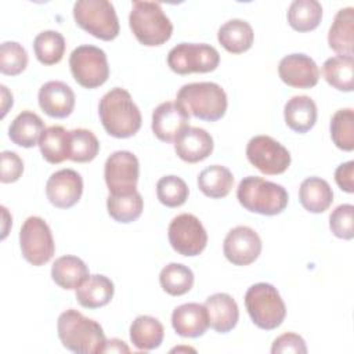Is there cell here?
<instances>
[{
    "mask_svg": "<svg viewBox=\"0 0 354 354\" xmlns=\"http://www.w3.org/2000/svg\"><path fill=\"white\" fill-rule=\"evenodd\" d=\"M76 24L91 36L109 41L118 37L120 26L115 7L108 0H79L73 4Z\"/></svg>",
    "mask_w": 354,
    "mask_h": 354,
    "instance_id": "obj_7",
    "label": "cell"
},
{
    "mask_svg": "<svg viewBox=\"0 0 354 354\" xmlns=\"http://www.w3.org/2000/svg\"><path fill=\"white\" fill-rule=\"evenodd\" d=\"M28 65V53L17 41H4L0 47V72L7 76H17Z\"/></svg>",
    "mask_w": 354,
    "mask_h": 354,
    "instance_id": "obj_40",
    "label": "cell"
},
{
    "mask_svg": "<svg viewBox=\"0 0 354 354\" xmlns=\"http://www.w3.org/2000/svg\"><path fill=\"white\" fill-rule=\"evenodd\" d=\"M71 133L69 159L77 163L91 162L100 151V142L93 131L87 129H73Z\"/></svg>",
    "mask_w": 354,
    "mask_h": 354,
    "instance_id": "obj_38",
    "label": "cell"
},
{
    "mask_svg": "<svg viewBox=\"0 0 354 354\" xmlns=\"http://www.w3.org/2000/svg\"><path fill=\"white\" fill-rule=\"evenodd\" d=\"M163 325L155 317L138 315L130 325V340L141 351L158 348L163 342Z\"/></svg>",
    "mask_w": 354,
    "mask_h": 354,
    "instance_id": "obj_28",
    "label": "cell"
},
{
    "mask_svg": "<svg viewBox=\"0 0 354 354\" xmlns=\"http://www.w3.org/2000/svg\"><path fill=\"white\" fill-rule=\"evenodd\" d=\"M188 122L189 116L171 101L159 104L152 112V131L163 142H174Z\"/></svg>",
    "mask_w": 354,
    "mask_h": 354,
    "instance_id": "obj_17",
    "label": "cell"
},
{
    "mask_svg": "<svg viewBox=\"0 0 354 354\" xmlns=\"http://www.w3.org/2000/svg\"><path fill=\"white\" fill-rule=\"evenodd\" d=\"M335 181L339 188L347 194L354 192V162L348 160L342 163L335 170Z\"/></svg>",
    "mask_w": 354,
    "mask_h": 354,
    "instance_id": "obj_44",
    "label": "cell"
},
{
    "mask_svg": "<svg viewBox=\"0 0 354 354\" xmlns=\"http://www.w3.org/2000/svg\"><path fill=\"white\" fill-rule=\"evenodd\" d=\"M234 184V176L230 169L221 165H212L203 169L198 176V187L203 195L218 199L230 194Z\"/></svg>",
    "mask_w": 354,
    "mask_h": 354,
    "instance_id": "obj_31",
    "label": "cell"
},
{
    "mask_svg": "<svg viewBox=\"0 0 354 354\" xmlns=\"http://www.w3.org/2000/svg\"><path fill=\"white\" fill-rule=\"evenodd\" d=\"M353 32H354V8L346 7L337 11L328 33V44L343 57H353Z\"/></svg>",
    "mask_w": 354,
    "mask_h": 354,
    "instance_id": "obj_22",
    "label": "cell"
},
{
    "mask_svg": "<svg viewBox=\"0 0 354 354\" xmlns=\"http://www.w3.org/2000/svg\"><path fill=\"white\" fill-rule=\"evenodd\" d=\"M140 174L137 156L130 151L111 153L104 166V177L109 194L126 195L136 191Z\"/></svg>",
    "mask_w": 354,
    "mask_h": 354,
    "instance_id": "obj_13",
    "label": "cell"
},
{
    "mask_svg": "<svg viewBox=\"0 0 354 354\" xmlns=\"http://www.w3.org/2000/svg\"><path fill=\"white\" fill-rule=\"evenodd\" d=\"M236 198L246 210L263 216L282 213L289 201V195L281 184L257 176H248L241 180Z\"/></svg>",
    "mask_w": 354,
    "mask_h": 354,
    "instance_id": "obj_4",
    "label": "cell"
},
{
    "mask_svg": "<svg viewBox=\"0 0 354 354\" xmlns=\"http://www.w3.org/2000/svg\"><path fill=\"white\" fill-rule=\"evenodd\" d=\"M39 148L48 163L58 165L69 159L71 133L62 126L46 127L39 140Z\"/></svg>",
    "mask_w": 354,
    "mask_h": 354,
    "instance_id": "obj_30",
    "label": "cell"
},
{
    "mask_svg": "<svg viewBox=\"0 0 354 354\" xmlns=\"http://www.w3.org/2000/svg\"><path fill=\"white\" fill-rule=\"evenodd\" d=\"M246 158L257 170L267 176L286 171L290 165L289 151L270 136H254L246 145Z\"/></svg>",
    "mask_w": 354,
    "mask_h": 354,
    "instance_id": "obj_12",
    "label": "cell"
},
{
    "mask_svg": "<svg viewBox=\"0 0 354 354\" xmlns=\"http://www.w3.org/2000/svg\"><path fill=\"white\" fill-rule=\"evenodd\" d=\"M44 130V122L37 113L22 111L11 122L8 127V137L18 147L32 148L39 145V140Z\"/></svg>",
    "mask_w": 354,
    "mask_h": 354,
    "instance_id": "obj_24",
    "label": "cell"
},
{
    "mask_svg": "<svg viewBox=\"0 0 354 354\" xmlns=\"http://www.w3.org/2000/svg\"><path fill=\"white\" fill-rule=\"evenodd\" d=\"M209 317V326L218 333L232 330L239 319V308L236 301L228 293H214L205 301Z\"/></svg>",
    "mask_w": 354,
    "mask_h": 354,
    "instance_id": "obj_21",
    "label": "cell"
},
{
    "mask_svg": "<svg viewBox=\"0 0 354 354\" xmlns=\"http://www.w3.org/2000/svg\"><path fill=\"white\" fill-rule=\"evenodd\" d=\"M322 73L329 86L339 91H353L354 59L353 57L336 55L328 58L322 65Z\"/></svg>",
    "mask_w": 354,
    "mask_h": 354,
    "instance_id": "obj_33",
    "label": "cell"
},
{
    "mask_svg": "<svg viewBox=\"0 0 354 354\" xmlns=\"http://www.w3.org/2000/svg\"><path fill=\"white\" fill-rule=\"evenodd\" d=\"M171 248L181 256L201 254L207 245V232L199 218L191 213L176 216L167 230Z\"/></svg>",
    "mask_w": 354,
    "mask_h": 354,
    "instance_id": "obj_11",
    "label": "cell"
},
{
    "mask_svg": "<svg viewBox=\"0 0 354 354\" xmlns=\"http://www.w3.org/2000/svg\"><path fill=\"white\" fill-rule=\"evenodd\" d=\"M272 354H285V353H295V354H306L307 346L301 336L288 332L281 336H278L272 346H271Z\"/></svg>",
    "mask_w": 354,
    "mask_h": 354,
    "instance_id": "obj_43",
    "label": "cell"
},
{
    "mask_svg": "<svg viewBox=\"0 0 354 354\" xmlns=\"http://www.w3.org/2000/svg\"><path fill=\"white\" fill-rule=\"evenodd\" d=\"M83 194L82 176L72 169H62L50 176L46 184V195L50 203L58 209H69L79 202Z\"/></svg>",
    "mask_w": 354,
    "mask_h": 354,
    "instance_id": "obj_15",
    "label": "cell"
},
{
    "mask_svg": "<svg viewBox=\"0 0 354 354\" xmlns=\"http://www.w3.org/2000/svg\"><path fill=\"white\" fill-rule=\"evenodd\" d=\"M159 283L170 296H181L191 290L194 285V272L184 264L170 263L162 268Z\"/></svg>",
    "mask_w": 354,
    "mask_h": 354,
    "instance_id": "obj_35",
    "label": "cell"
},
{
    "mask_svg": "<svg viewBox=\"0 0 354 354\" xmlns=\"http://www.w3.org/2000/svg\"><path fill=\"white\" fill-rule=\"evenodd\" d=\"M245 307L252 322L264 330L278 328L286 315V307L279 292L267 282L254 283L246 290Z\"/></svg>",
    "mask_w": 354,
    "mask_h": 354,
    "instance_id": "obj_6",
    "label": "cell"
},
{
    "mask_svg": "<svg viewBox=\"0 0 354 354\" xmlns=\"http://www.w3.org/2000/svg\"><path fill=\"white\" fill-rule=\"evenodd\" d=\"M0 159H1V174H0L1 183L8 184L19 180V177L24 173L22 159L12 151H3L0 153Z\"/></svg>",
    "mask_w": 354,
    "mask_h": 354,
    "instance_id": "obj_42",
    "label": "cell"
},
{
    "mask_svg": "<svg viewBox=\"0 0 354 354\" xmlns=\"http://www.w3.org/2000/svg\"><path fill=\"white\" fill-rule=\"evenodd\" d=\"M329 228L340 239L354 236V206L350 203L339 205L329 216Z\"/></svg>",
    "mask_w": 354,
    "mask_h": 354,
    "instance_id": "obj_41",
    "label": "cell"
},
{
    "mask_svg": "<svg viewBox=\"0 0 354 354\" xmlns=\"http://www.w3.org/2000/svg\"><path fill=\"white\" fill-rule=\"evenodd\" d=\"M113 292V282L108 277L94 274L76 289V300L84 308H100L112 300Z\"/></svg>",
    "mask_w": 354,
    "mask_h": 354,
    "instance_id": "obj_25",
    "label": "cell"
},
{
    "mask_svg": "<svg viewBox=\"0 0 354 354\" xmlns=\"http://www.w3.org/2000/svg\"><path fill=\"white\" fill-rule=\"evenodd\" d=\"M299 201L310 213H324L333 202V191L321 177L306 178L299 188Z\"/></svg>",
    "mask_w": 354,
    "mask_h": 354,
    "instance_id": "obj_27",
    "label": "cell"
},
{
    "mask_svg": "<svg viewBox=\"0 0 354 354\" xmlns=\"http://www.w3.org/2000/svg\"><path fill=\"white\" fill-rule=\"evenodd\" d=\"M176 104L188 115L206 122H216L225 115L228 101L224 88L213 82L184 84Z\"/></svg>",
    "mask_w": 354,
    "mask_h": 354,
    "instance_id": "obj_3",
    "label": "cell"
},
{
    "mask_svg": "<svg viewBox=\"0 0 354 354\" xmlns=\"http://www.w3.org/2000/svg\"><path fill=\"white\" fill-rule=\"evenodd\" d=\"M19 246L24 259L32 266L40 267L48 263L55 252L48 224L41 217H28L19 231Z\"/></svg>",
    "mask_w": 354,
    "mask_h": 354,
    "instance_id": "obj_10",
    "label": "cell"
},
{
    "mask_svg": "<svg viewBox=\"0 0 354 354\" xmlns=\"http://www.w3.org/2000/svg\"><path fill=\"white\" fill-rule=\"evenodd\" d=\"M69 66L73 79L84 88H97L109 77L105 51L91 44L76 47L71 53Z\"/></svg>",
    "mask_w": 354,
    "mask_h": 354,
    "instance_id": "obj_9",
    "label": "cell"
},
{
    "mask_svg": "<svg viewBox=\"0 0 354 354\" xmlns=\"http://www.w3.org/2000/svg\"><path fill=\"white\" fill-rule=\"evenodd\" d=\"M171 326L183 337H199L209 328V317L203 304L184 303L171 313Z\"/></svg>",
    "mask_w": 354,
    "mask_h": 354,
    "instance_id": "obj_20",
    "label": "cell"
},
{
    "mask_svg": "<svg viewBox=\"0 0 354 354\" xmlns=\"http://www.w3.org/2000/svg\"><path fill=\"white\" fill-rule=\"evenodd\" d=\"M214 144L212 136L201 127L188 126L174 141L177 156L187 163H198L213 152Z\"/></svg>",
    "mask_w": 354,
    "mask_h": 354,
    "instance_id": "obj_19",
    "label": "cell"
},
{
    "mask_svg": "<svg viewBox=\"0 0 354 354\" xmlns=\"http://www.w3.org/2000/svg\"><path fill=\"white\" fill-rule=\"evenodd\" d=\"M106 209L108 214L118 223H131L136 221L144 209V201L140 192L136 189L134 192L126 195H112L106 198Z\"/></svg>",
    "mask_w": 354,
    "mask_h": 354,
    "instance_id": "obj_34",
    "label": "cell"
},
{
    "mask_svg": "<svg viewBox=\"0 0 354 354\" xmlns=\"http://www.w3.org/2000/svg\"><path fill=\"white\" fill-rule=\"evenodd\" d=\"M37 98L41 111L51 118H66L75 108L73 90L66 83L59 80L44 83L39 90Z\"/></svg>",
    "mask_w": 354,
    "mask_h": 354,
    "instance_id": "obj_18",
    "label": "cell"
},
{
    "mask_svg": "<svg viewBox=\"0 0 354 354\" xmlns=\"http://www.w3.org/2000/svg\"><path fill=\"white\" fill-rule=\"evenodd\" d=\"M218 43L231 54L248 51L254 40V33L249 22L243 19H230L223 24L217 33Z\"/></svg>",
    "mask_w": 354,
    "mask_h": 354,
    "instance_id": "obj_29",
    "label": "cell"
},
{
    "mask_svg": "<svg viewBox=\"0 0 354 354\" xmlns=\"http://www.w3.org/2000/svg\"><path fill=\"white\" fill-rule=\"evenodd\" d=\"M57 332L62 346L77 354H98L106 342L101 325L69 308L58 317Z\"/></svg>",
    "mask_w": 354,
    "mask_h": 354,
    "instance_id": "obj_2",
    "label": "cell"
},
{
    "mask_svg": "<svg viewBox=\"0 0 354 354\" xmlns=\"http://www.w3.org/2000/svg\"><path fill=\"white\" fill-rule=\"evenodd\" d=\"M330 138L342 151L354 149V111L351 108L339 109L330 119Z\"/></svg>",
    "mask_w": 354,
    "mask_h": 354,
    "instance_id": "obj_37",
    "label": "cell"
},
{
    "mask_svg": "<svg viewBox=\"0 0 354 354\" xmlns=\"http://www.w3.org/2000/svg\"><path fill=\"white\" fill-rule=\"evenodd\" d=\"M278 75L285 84L295 88H311L319 80L315 61L303 53L285 55L279 61Z\"/></svg>",
    "mask_w": 354,
    "mask_h": 354,
    "instance_id": "obj_16",
    "label": "cell"
},
{
    "mask_svg": "<svg viewBox=\"0 0 354 354\" xmlns=\"http://www.w3.org/2000/svg\"><path fill=\"white\" fill-rule=\"evenodd\" d=\"M129 351L130 348L126 346V343L119 339L106 340L102 347V353H129Z\"/></svg>",
    "mask_w": 354,
    "mask_h": 354,
    "instance_id": "obj_45",
    "label": "cell"
},
{
    "mask_svg": "<svg viewBox=\"0 0 354 354\" xmlns=\"http://www.w3.org/2000/svg\"><path fill=\"white\" fill-rule=\"evenodd\" d=\"M88 277L86 263L76 256L58 257L51 267V278L62 289H77Z\"/></svg>",
    "mask_w": 354,
    "mask_h": 354,
    "instance_id": "obj_26",
    "label": "cell"
},
{
    "mask_svg": "<svg viewBox=\"0 0 354 354\" xmlns=\"http://www.w3.org/2000/svg\"><path fill=\"white\" fill-rule=\"evenodd\" d=\"M188 185L177 176H165L156 183V196L167 207H178L188 199Z\"/></svg>",
    "mask_w": 354,
    "mask_h": 354,
    "instance_id": "obj_39",
    "label": "cell"
},
{
    "mask_svg": "<svg viewBox=\"0 0 354 354\" xmlns=\"http://www.w3.org/2000/svg\"><path fill=\"white\" fill-rule=\"evenodd\" d=\"M218 64V51L206 43H180L167 54V65L177 75L213 72Z\"/></svg>",
    "mask_w": 354,
    "mask_h": 354,
    "instance_id": "obj_8",
    "label": "cell"
},
{
    "mask_svg": "<svg viewBox=\"0 0 354 354\" xmlns=\"http://www.w3.org/2000/svg\"><path fill=\"white\" fill-rule=\"evenodd\" d=\"M98 115L105 131L115 138H129L141 127V112L130 93L122 87L111 88L102 95Z\"/></svg>",
    "mask_w": 354,
    "mask_h": 354,
    "instance_id": "obj_1",
    "label": "cell"
},
{
    "mask_svg": "<svg viewBox=\"0 0 354 354\" xmlns=\"http://www.w3.org/2000/svg\"><path fill=\"white\" fill-rule=\"evenodd\" d=\"M129 25L136 39L148 47L166 43L173 33V24L156 1H133Z\"/></svg>",
    "mask_w": 354,
    "mask_h": 354,
    "instance_id": "obj_5",
    "label": "cell"
},
{
    "mask_svg": "<svg viewBox=\"0 0 354 354\" xmlns=\"http://www.w3.org/2000/svg\"><path fill=\"white\" fill-rule=\"evenodd\" d=\"M261 239L259 234L246 225H238L228 231L223 252L225 259L234 266H249L261 253Z\"/></svg>",
    "mask_w": 354,
    "mask_h": 354,
    "instance_id": "obj_14",
    "label": "cell"
},
{
    "mask_svg": "<svg viewBox=\"0 0 354 354\" xmlns=\"http://www.w3.org/2000/svg\"><path fill=\"white\" fill-rule=\"evenodd\" d=\"M322 19V6L317 0H295L288 8V24L297 32L314 30Z\"/></svg>",
    "mask_w": 354,
    "mask_h": 354,
    "instance_id": "obj_32",
    "label": "cell"
},
{
    "mask_svg": "<svg viewBox=\"0 0 354 354\" xmlns=\"http://www.w3.org/2000/svg\"><path fill=\"white\" fill-rule=\"evenodd\" d=\"M317 105L308 95H295L285 104L283 116L288 127L299 134L311 130L317 122Z\"/></svg>",
    "mask_w": 354,
    "mask_h": 354,
    "instance_id": "obj_23",
    "label": "cell"
},
{
    "mask_svg": "<svg viewBox=\"0 0 354 354\" xmlns=\"http://www.w3.org/2000/svg\"><path fill=\"white\" fill-rule=\"evenodd\" d=\"M33 51L43 65L58 64L65 53V39L57 30H43L33 40Z\"/></svg>",
    "mask_w": 354,
    "mask_h": 354,
    "instance_id": "obj_36",
    "label": "cell"
}]
</instances>
